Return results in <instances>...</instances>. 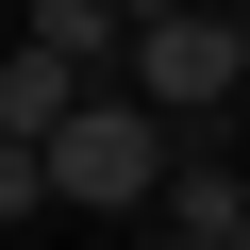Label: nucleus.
Instances as JSON below:
<instances>
[{"instance_id": "nucleus-1", "label": "nucleus", "mask_w": 250, "mask_h": 250, "mask_svg": "<svg viewBox=\"0 0 250 250\" xmlns=\"http://www.w3.org/2000/svg\"><path fill=\"white\" fill-rule=\"evenodd\" d=\"M134 100L167 117L184 150H217V117L250 100V17H233V0H167V17H134Z\"/></svg>"}, {"instance_id": "nucleus-2", "label": "nucleus", "mask_w": 250, "mask_h": 250, "mask_svg": "<svg viewBox=\"0 0 250 250\" xmlns=\"http://www.w3.org/2000/svg\"><path fill=\"white\" fill-rule=\"evenodd\" d=\"M167 184H184V134H167L134 83H100L67 117V150H50V200H83V217H167Z\"/></svg>"}, {"instance_id": "nucleus-3", "label": "nucleus", "mask_w": 250, "mask_h": 250, "mask_svg": "<svg viewBox=\"0 0 250 250\" xmlns=\"http://www.w3.org/2000/svg\"><path fill=\"white\" fill-rule=\"evenodd\" d=\"M83 100H100V83L50 67V50L17 34V50H0V150H67V117H83Z\"/></svg>"}, {"instance_id": "nucleus-4", "label": "nucleus", "mask_w": 250, "mask_h": 250, "mask_svg": "<svg viewBox=\"0 0 250 250\" xmlns=\"http://www.w3.org/2000/svg\"><path fill=\"white\" fill-rule=\"evenodd\" d=\"M17 217H50V150H0V233Z\"/></svg>"}, {"instance_id": "nucleus-5", "label": "nucleus", "mask_w": 250, "mask_h": 250, "mask_svg": "<svg viewBox=\"0 0 250 250\" xmlns=\"http://www.w3.org/2000/svg\"><path fill=\"white\" fill-rule=\"evenodd\" d=\"M150 250H217V233H167V217H150Z\"/></svg>"}]
</instances>
